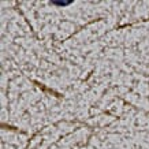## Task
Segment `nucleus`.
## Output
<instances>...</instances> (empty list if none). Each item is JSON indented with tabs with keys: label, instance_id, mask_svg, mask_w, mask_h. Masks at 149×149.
I'll return each mask as SVG.
<instances>
[{
	"label": "nucleus",
	"instance_id": "nucleus-1",
	"mask_svg": "<svg viewBox=\"0 0 149 149\" xmlns=\"http://www.w3.org/2000/svg\"><path fill=\"white\" fill-rule=\"evenodd\" d=\"M70 3L71 1H52V4H56V6H67Z\"/></svg>",
	"mask_w": 149,
	"mask_h": 149
}]
</instances>
